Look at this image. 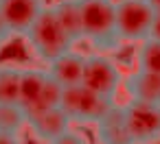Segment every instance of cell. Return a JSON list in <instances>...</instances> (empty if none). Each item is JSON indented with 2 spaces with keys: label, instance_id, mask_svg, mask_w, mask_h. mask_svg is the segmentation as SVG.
Instances as JSON below:
<instances>
[{
  "label": "cell",
  "instance_id": "cell-1",
  "mask_svg": "<svg viewBox=\"0 0 160 144\" xmlns=\"http://www.w3.org/2000/svg\"><path fill=\"white\" fill-rule=\"evenodd\" d=\"M81 26L83 39L99 50H114L121 44L114 0H81Z\"/></svg>",
  "mask_w": 160,
  "mask_h": 144
},
{
  "label": "cell",
  "instance_id": "cell-2",
  "mask_svg": "<svg viewBox=\"0 0 160 144\" xmlns=\"http://www.w3.org/2000/svg\"><path fill=\"white\" fill-rule=\"evenodd\" d=\"M27 42H29L31 53L44 63H51L59 55L68 53L75 44L68 37V33L62 29L53 7H46L42 16L33 22V26L27 31Z\"/></svg>",
  "mask_w": 160,
  "mask_h": 144
},
{
  "label": "cell",
  "instance_id": "cell-3",
  "mask_svg": "<svg viewBox=\"0 0 160 144\" xmlns=\"http://www.w3.org/2000/svg\"><path fill=\"white\" fill-rule=\"evenodd\" d=\"M156 7L149 0H118L116 2V31L121 42H142L151 35L156 22Z\"/></svg>",
  "mask_w": 160,
  "mask_h": 144
},
{
  "label": "cell",
  "instance_id": "cell-4",
  "mask_svg": "<svg viewBox=\"0 0 160 144\" xmlns=\"http://www.w3.org/2000/svg\"><path fill=\"white\" fill-rule=\"evenodd\" d=\"M112 105H114L112 98H103L90 92L88 87H83L81 83L72 87H64L59 100V107L66 111V116L77 122H97Z\"/></svg>",
  "mask_w": 160,
  "mask_h": 144
},
{
  "label": "cell",
  "instance_id": "cell-5",
  "mask_svg": "<svg viewBox=\"0 0 160 144\" xmlns=\"http://www.w3.org/2000/svg\"><path fill=\"white\" fill-rule=\"evenodd\" d=\"M123 109L134 144H151L160 140V105L132 98Z\"/></svg>",
  "mask_w": 160,
  "mask_h": 144
},
{
  "label": "cell",
  "instance_id": "cell-6",
  "mask_svg": "<svg viewBox=\"0 0 160 144\" xmlns=\"http://www.w3.org/2000/svg\"><path fill=\"white\" fill-rule=\"evenodd\" d=\"M121 70L116 63L103 55H90L86 57V68H83V79L81 85L88 87L90 92L103 96V98H114L121 85Z\"/></svg>",
  "mask_w": 160,
  "mask_h": 144
},
{
  "label": "cell",
  "instance_id": "cell-7",
  "mask_svg": "<svg viewBox=\"0 0 160 144\" xmlns=\"http://www.w3.org/2000/svg\"><path fill=\"white\" fill-rule=\"evenodd\" d=\"M46 9L44 0H0V13H2L11 35H27L33 22Z\"/></svg>",
  "mask_w": 160,
  "mask_h": 144
},
{
  "label": "cell",
  "instance_id": "cell-8",
  "mask_svg": "<svg viewBox=\"0 0 160 144\" xmlns=\"http://www.w3.org/2000/svg\"><path fill=\"white\" fill-rule=\"evenodd\" d=\"M27 122H29V127L33 129V133L40 140L51 142V140H55V137H59L62 133L68 131L70 118L66 116V111L62 107H51V109H42V111L29 114Z\"/></svg>",
  "mask_w": 160,
  "mask_h": 144
},
{
  "label": "cell",
  "instance_id": "cell-9",
  "mask_svg": "<svg viewBox=\"0 0 160 144\" xmlns=\"http://www.w3.org/2000/svg\"><path fill=\"white\" fill-rule=\"evenodd\" d=\"M97 133H99L101 144H134L132 133L127 129L125 109L118 105H112L97 120Z\"/></svg>",
  "mask_w": 160,
  "mask_h": 144
},
{
  "label": "cell",
  "instance_id": "cell-10",
  "mask_svg": "<svg viewBox=\"0 0 160 144\" xmlns=\"http://www.w3.org/2000/svg\"><path fill=\"white\" fill-rule=\"evenodd\" d=\"M83 68H86V57L79 55V53H64L59 55L57 59H53L48 63V74L62 83L64 87H72V85H79L81 79H83Z\"/></svg>",
  "mask_w": 160,
  "mask_h": 144
},
{
  "label": "cell",
  "instance_id": "cell-11",
  "mask_svg": "<svg viewBox=\"0 0 160 144\" xmlns=\"http://www.w3.org/2000/svg\"><path fill=\"white\" fill-rule=\"evenodd\" d=\"M125 87L134 100L160 105V74L158 72H149V70L138 68L136 72H132L127 77Z\"/></svg>",
  "mask_w": 160,
  "mask_h": 144
},
{
  "label": "cell",
  "instance_id": "cell-12",
  "mask_svg": "<svg viewBox=\"0 0 160 144\" xmlns=\"http://www.w3.org/2000/svg\"><path fill=\"white\" fill-rule=\"evenodd\" d=\"M48 79V70H38V68H24L22 70V79H20V105L22 109L29 114L35 103L40 100V94L46 85Z\"/></svg>",
  "mask_w": 160,
  "mask_h": 144
},
{
  "label": "cell",
  "instance_id": "cell-13",
  "mask_svg": "<svg viewBox=\"0 0 160 144\" xmlns=\"http://www.w3.org/2000/svg\"><path fill=\"white\" fill-rule=\"evenodd\" d=\"M53 11L62 24V29L68 33L72 42L83 39V26H81V0H57L53 5Z\"/></svg>",
  "mask_w": 160,
  "mask_h": 144
},
{
  "label": "cell",
  "instance_id": "cell-14",
  "mask_svg": "<svg viewBox=\"0 0 160 144\" xmlns=\"http://www.w3.org/2000/svg\"><path fill=\"white\" fill-rule=\"evenodd\" d=\"M20 79H22L20 68L0 66V103L20 105Z\"/></svg>",
  "mask_w": 160,
  "mask_h": 144
},
{
  "label": "cell",
  "instance_id": "cell-15",
  "mask_svg": "<svg viewBox=\"0 0 160 144\" xmlns=\"http://www.w3.org/2000/svg\"><path fill=\"white\" fill-rule=\"evenodd\" d=\"M27 122V111L18 103H0V133L18 135Z\"/></svg>",
  "mask_w": 160,
  "mask_h": 144
},
{
  "label": "cell",
  "instance_id": "cell-16",
  "mask_svg": "<svg viewBox=\"0 0 160 144\" xmlns=\"http://www.w3.org/2000/svg\"><path fill=\"white\" fill-rule=\"evenodd\" d=\"M138 68L160 74V42L147 37L138 46Z\"/></svg>",
  "mask_w": 160,
  "mask_h": 144
},
{
  "label": "cell",
  "instance_id": "cell-17",
  "mask_svg": "<svg viewBox=\"0 0 160 144\" xmlns=\"http://www.w3.org/2000/svg\"><path fill=\"white\" fill-rule=\"evenodd\" d=\"M62 92H64V85L57 83L51 74L46 79V85L40 94V100L35 103V107L29 111V114H35V111H42V109H51V107H59V100H62ZM27 114V116H29Z\"/></svg>",
  "mask_w": 160,
  "mask_h": 144
},
{
  "label": "cell",
  "instance_id": "cell-18",
  "mask_svg": "<svg viewBox=\"0 0 160 144\" xmlns=\"http://www.w3.org/2000/svg\"><path fill=\"white\" fill-rule=\"evenodd\" d=\"M46 144H86V140L68 129L66 133H62L59 137H55V140H51V142H46Z\"/></svg>",
  "mask_w": 160,
  "mask_h": 144
},
{
  "label": "cell",
  "instance_id": "cell-19",
  "mask_svg": "<svg viewBox=\"0 0 160 144\" xmlns=\"http://www.w3.org/2000/svg\"><path fill=\"white\" fill-rule=\"evenodd\" d=\"M13 35H11V31H9V26H7V22H5V18H2V13H0V39H2L5 44L11 39Z\"/></svg>",
  "mask_w": 160,
  "mask_h": 144
},
{
  "label": "cell",
  "instance_id": "cell-20",
  "mask_svg": "<svg viewBox=\"0 0 160 144\" xmlns=\"http://www.w3.org/2000/svg\"><path fill=\"white\" fill-rule=\"evenodd\" d=\"M149 37H153V39L160 42V16H156V22H153V26H151V35H149Z\"/></svg>",
  "mask_w": 160,
  "mask_h": 144
},
{
  "label": "cell",
  "instance_id": "cell-21",
  "mask_svg": "<svg viewBox=\"0 0 160 144\" xmlns=\"http://www.w3.org/2000/svg\"><path fill=\"white\" fill-rule=\"evenodd\" d=\"M0 144H18L16 135H9V133H0Z\"/></svg>",
  "mask_w": 160,
  "mask_h": 144
},
{
  "label": "cell",
  "instance_id": "cell-22",
  "mask_svg": "<svg viewBox=\"0 0 160 144\" xmlns=\"http://www.w3.org/2000/svg\"><path fill=\"white\" fill-rule=\"evenodd\" d=\"M149 2H151V5H153L156 9H160V0H149Z\"/></svg>",
  "mask_w": 160,
  "mask_h": 144
},
{
  "label": "cell",
  "instance_id": "cell-23",
  "mask_svg": "<svg viewBox=\"0 0 160 144\" xmlns=\"http://www.w3.org/2000/svg\"><path fill=\"white\" fill-rule=\"evenodd\" d=\"M2 44H5V42H2V39H0V48H2Z\"/></svg>",
  "mask_w": 160,
  "mask_h": 144
},
{
  "label": "cell",
  "instance_id": "cell-24",
  "mask_svg": "<svg viewBox=\"0 0 160 144\" xmlns=\"http://www.w3.org/2000/svg\"><path fill=\"white\" fill-rule=\"evenodd\" d=\"M156 13H158V16H160V9H156Z\"/></svg>",
  "mask_w": 160,
  "mask_h": 144
}]
</instances>
